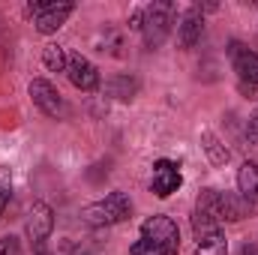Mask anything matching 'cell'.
<instances>
[{
	"label": "cell",
	"mask_w": 258,
	"mask_h": 255,
	"mask_svg": "<svg viewBox=\"0 0 258 255\" xmlns=\"http://www.w3.org/2000/svg\"><path fill=\"white\" fill-rule=\"evenodd\" d=\"M33 255H54L48 249V243H42V246H33Z\"/></svg>",
	"instance_id": "23"
},
{
	"label": "cell",
	"mask_w": 258,
	"mask_h": 255,
	"mask_svg": "<svg viewBox=\"0 0 258 255\" xmlns=\"http://www.w3.org/2000/svg\"><path fill=\"white\" fill-rule=\"evenodd\" d=\"M237 195L243 201H249L252 207L258 204V162H243L237 168Z\"/></svg>",
	"instance_id": "14"
},
{
	"label": "cell",
	"mask_w": 258,
	"mask_h": 255,
	"mask_svg": "<svg viewBox=\"0 0 258 255\" xmlns=\"http://www.w3.org/2000/svg\"><path fill=\"white\" fill-rule=\"evenodd\" d=\"M201 150H204L207 162H210V165H216V168H222V165H228V162H231V150H228V147H225V141H222L216 132H210V129H204V132H201Z\"/></svg>",
	"instance_id": "13"
},
{
	"label": "cell",
	"mask_w": 258,
	"mask_h": 255,
	"mask_svg": "<svg viewBox=\"0 0 258 255\" xmlns=\"http://www.w3.org/2000/svg\"><path fill=\"white\" fill-rule=\"evenodd\" d=\"M66 78H69V84H72L75 90H84V93H93V90L102 87V75H99V69L90 63L87 57H81V54H72V57H69Z\"/></svg>",
	"instance_id": "9"
},
{
	"label": "cell",
	"mask_w": 258,
	"mask_h": 255,
	"mask_svg": "<svg viewBox=\"0 0 258 255\" xmlns=\"http://www.w3.org/2000/svg\"><path fill=\"white\" fill-rule=\"evenodd\" d=\"M141 240L150 243V246H156V249H162V252H168V255L180 252V228L165 213H153V216H147L141 222Z\"/></svg>",
	"instance_id": "4"
},
{
	"label": "cell",
	"mask_w": 258,
	"mask_h": 255,
	"mask_svg": "<svg viewBox=\"0 0 258 255\" xmlns=\"http://www.w3.org/2000/svg\"><path fill=\"white\" fill-rule=\"evenodd\" d=\"M54 231V210L48 201H33L30 213H27V237H30V246H42L48 243Z\"/></svg>",
	"instance_id": "8"
},
{
	"label": "cell",
	"mask_w": 258,
	"mask_h": 255,
	"mask_svg": "<svg viewBox=\"0 0 258 255\" xmlns=\"http://www.w3.org/2000/svg\"><path fill=\"white\" fill-rule=\"evenodd\" d=\"M228 60H231V69L237 72L240 84L258 87V54L249 45H243L240 39H231L228 42Z\"/></svg>",
	"instance_id": "7"
},
{
	"label": "cell",
	"mask_w": 258,
	"mask_h": 255,
	"mask_svg": "<svg viewBox=\"0 0 258 255\" xmlns=\"http://www.w3.org/2000/svg\"><path fill=\"white\" fill-rule=\"evenodd\" d=\"M72 12H75V3H57V0H30L27 3V15H33L36 33H42V36L57 33Z\"/></svg>",
	"instance_id": "5"
},
{
	"label": "cell",
	"mask_w": 258,
	"mask_h": 255,
	"mask_svg": "<svg viewBox=\"0 0 258 255\" xmlns=\"http://www.w3.org/2000/svg\"><path fill=\"white\" fill-rule=\"evenodd\" d=\"M246 144H258V108L249 114V120H246Z\"/></svg>",
	"instance_id": "21"
},
{
	"label": "cell",
	"mask_w": 258,
	"mask_h": 255,
	"mask_svg": "<svg viewBox=\"0 0 258 255\" xmlns=\"http://www.w3.org/2000/svg\"><path fill=\"white\" fill-rule=\"evenodd\" d=\"M201 33H204V12H201V6L198 3L186 6L180 21H177V42H180V48H186V51L195 48L201 42Z\"/></svg>",
	"instance_id": "11"
},
{
	"label": "cell",
	"mask_w": 258,
	"mask_h": 255,
	"mask_svg": "<svg viewBox=\"0 0 258 255\" xmlns=\"http://www.w3.org/2000/svg\"><path fill=\"white\" fill-rule=\"evenodd\" d=\"M27 93H30L33 105H36L45 117H51V120H63L66 114H69L63 93H60L48 78H33V81L27 84Z\"/></svg>",
	"instance_id": "6"
},
{
	"label": "cell",
	"mask_w": 258,
	"mask_h": 255,
	"mask_svg": "<svg viewBox=\"0 0 258 255\" xmlns=\"http://www.w3.org/2000/svg\"><path fill=\"white\" fill-rule=\"evenodd\" d=\"M141 24H144V6L132 9V15H129V30H138V33H141Z\"/></svg>",
	"instance_id": "22"
},
{
	"label": "cell",
	"mask_w": 258,
	"mask_h": 255,
	"mask_svg": "<svg viewBox=\"0 0 258 255\" xmlns=\"http://www.w3.org/2000/svg\"><path fill=\"white\" fill-rule=\"evenodd\" d=\"M138 78L135 75H129V72H117V75H111L108 81H105V93L111 96V99H117V102H129V99H135L138 96Z\"/></svg>",
	"instance_id": "12"
},
{
	"label": "cell",
	"mask_w": 258,
	"mask_h": 255,
	"mask_svg": "<svg viewBox=\"0 0 258 255\" xmlns=\"http://www.w3.org/2000/svg\"><path fill=\"white\" fill-rule=\"evenodd\" d=\"M96 243H90V240H66L63 243V252L66 255H96Z\"/></svg>",
	"instance_id": "18"
},
{
	"label": "cell",
	"mask_w": 258,
	"mask_h": 255,
	"mask_svg": "<svg viewBox=\"0 0 258 255\" xmlns=\"http://www.w3.org/2000/svg\"><path fill=\"white\" fill-rule=\"evenodd\" d=\"M174 15H177V9H174L171 0H153V3L144 6L141 36H144V45H147L150 51L159 48V45L168 39V33H171V27H174Z\"/></svg>",
	"instance_id": "3"
},
{
	"label": "cell",
	"mask_w": 258,
	"mask_h": 255,
	"mask_svg": "<svg viewBox=\"0 0 258 255\" xmlns=\"http://www.w3.org/2000/svg\"><path fill=\"white\" fill-rule=\"evenodd\" d=\"M240 255H258V246H243V252Z\"/></svg>",
	"instance_id": "24"
},
{
	"label": "cell",
	"mask_w": 258,
	"mask_h": 255,
	"mask_svg": "<svg viewBox=\"0 0 258 255\" xmlns=\"http://www.w3.org/2000/svg\"><path fill=\"white\" fill-rule=\"evenodd\" d=\"M192 255H228V240L222 231H213L207 237H201L195 243V252Z\"/></svg>",
	"instance_id": "16"
},
{
	"label": "cell",
	"mask_w": 258,
	"mask_h": 255,
	"mask_svg": "<svg viewBox=\"0 0 258 255\" xmlns=\"http://www.w3.org/2000/svg\"><path fill=\"white\" fill-rule=\"evenodd\" d=\"M252 213V204L243 201L237 192H222V189H201L195 198L192 210V234L201 240L213 231H222L225 222H240Z\"/></svg>",
	"instance_id": "1"
},
{
	"label": "cell",
	"mask_w": 258,
	"mask_h": 255,
	"mask_svg": "<svg viewBox=\"0 0 258 255\" xmlns=\"http://www.w3.org/2000/svg\"><path fill=\"white\" fill-rule=\"evenodd\" d=\"M42 66H45L48 72H66V66H69V54H66L63 45H57V42L45 45V48H42Z\"/></svg>",
	"instance_id": "15"
},
{
	"label": "cell",
	"mask_w": 258,
	"mask_h": 255,
	"mask_svg": "<svg viewBox=\"0 0 258 255\" xmlns=\"http://www.w3.org/2000/svg\"><path fill=\"white\" fill-rule=\"evenodd\" d=\"M183 177H180V165L171 159H156L153 162V177H150V192L156 198H168L171 192L180 189Z\"/></svg>",
	"instance_id": "10"
},
{
	"label": "cell",
	"mask_w": 258,
	"mask_h": 255,
	"mask_svg": "<svg viewBox=\"0 0 258 255\" xmlns=\"http://www.w3.org/2000/svg\"><path fill=\"white\" fill-rule=\"evenodd\" d=\"M129 255H168V252H162V249H156V246H150V243H144L141 237L129 246Z\"/></svg>",
	"instance_id": "20"
},
{
	"label": "cell",
	"mask_w": 258,
	"mask_h": 255,
	"mask_svg": "<svg viewBox=\"0 0 258 255\" xmlns=\"http://www.w3.org/2000/svg\"><path fill=\"white\" fill-rule=\"evenodd\" d=\"M78 216L90 228H111V225H120L132 216V201L126 192H108L105 198L84 204Z\"/></svg>",
	"instance_id": "2"
},
{
	"label": "cell",
	"mask_w": 258,
	"mask_h": 255,
	"mask_svg": "<svg viewBox=\"0 0 258 255\" xmlns=\"http://www.w3.org/2000/svg\"><path fill=\"white\" fill-rule=\"evenodd\" d=\"M0 255H24L21 237H15V234H6V237H0Z\"/></svg>",
	"instance_id": "19"
},
{
	"label": "cell",
	"mask_w": 258,
	"mask_h": 255,
	"mask_svg": "<svg viewBox=\"0 0 258 255\" xmlns=\"http://www.w3.org/2000/svg\"><path fill=\"white\" fill-rule=\"evenodd\" d=\"M9 198H12V174H9V168H3L0 171V219L9 207Z\"/></svg>",
	"instance_id": "17"
}]
</instances>
